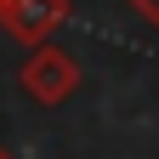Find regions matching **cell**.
I'll return each instance as SVG.
<instances>
[{
	"mask_svg": "<svg viewBox=\"0 0 159 159\" xmlns=\"http://www.w3.org/2000/svg\"><path fill=\"white\" fill-rule=\"evenodd\" d=\"M0 159H17V153H11V148H0Z\"/></svg>",
	"mask_w": 159,
	"mask_h": 159,
	"instance_id": "277c9868",
	"label": "cell"
},
{
	"mask_svg": "<svg viewBox=\"0 0 159 159\" xmlns=\"http://www.w3.org/2000/svg\"><path fill=\"white\" fill-rule=\"evenodd\" d=\"M68 17H74L68 0H0V29H6L11 40H23L29 51L46 46Z\"/></svg>",
	"mask_w": 159,
	"mask_h": 159,
	"instance_id": "7a4b0ae2",
	"label": "cell"
},
{
	"mask_svg": "<svg viewBox=\"0 0 159 159\" xmlns=\"http://www.w3.org/2000/svg\"><path fill=\"white\" fill-rule=\"evenodd\" d=\"M17 85H23L29 102L57 108V102H68V97L80 91V63H74V51H63V46H51V40H46V46H34V51L23 57Z\"/></svg>",
	"mask_w": 159,
	"mask_h": 159,
	"instance_id": "6da1fadb",
	"label": "cell"
},
{
	"mask_svg": "<svg viewBox=\"0 0 159 159\" xmlns=\"http://www.w3.org/2000/svg\"><path fill=\"white\" fill-rule=\"evenodd\" d=\"M125 6H131L136 17H142L148 29H159V0H125Z\"/></svg>",
	"mask_w": 159,
	"mask_h": 159,
	"instance_id": "3957f363",
	"label": "cell"
}]
</instances>
